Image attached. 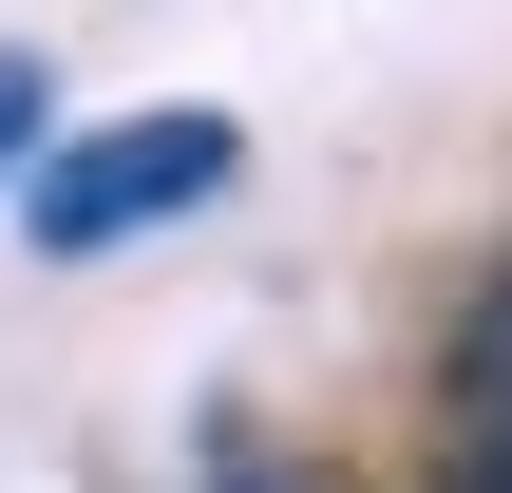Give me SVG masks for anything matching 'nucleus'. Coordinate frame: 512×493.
<instances>
[{
  "mask_svg": "<svg viewBox=\"0 0 512 493\" xmlns=\"http://www.w3.org/2000/svg\"><path fill=\"white\" fill-rule=\"evenodd\" d=\"M209 190H228V114H114V133H76V152L19 190V228H38L57 266H95V247H133V228L209 209Z\"/></svg>",
  "mask_w": 512,
  "mask_h": 493,
  "instance_id": "1",
  "label": "nucleus"
},
{
  "mask_svg": "<svg viewBox=\"0 0 512 493\" xmlns=\"http://www.w3.org/2000/svg\"><path fill=\"white\" fill-rule=\"evenodd\" d=\"M437 493H512V266L475 285V323L437 361Z\"/></svg>",
  "mask_w": 512,
  "mask_h": 493,
  "instance_id": "2",
  "label": "nucleus"
},
{
  "mask_svg": "<svg viewBox=\"0 0 512 493\" xmlns=\"http://www.w3.org/2000/svg\"><path fill=\"white\" fill-rule=\"evenodd\" d=\"M38 133H57V76H38V57H0V171H19Z\"/></svg>",
  "mask_w": 512,
  "mask_h": 493,
  "instance_id": "3",
  "label": "nucleus"
}]
</instances>
